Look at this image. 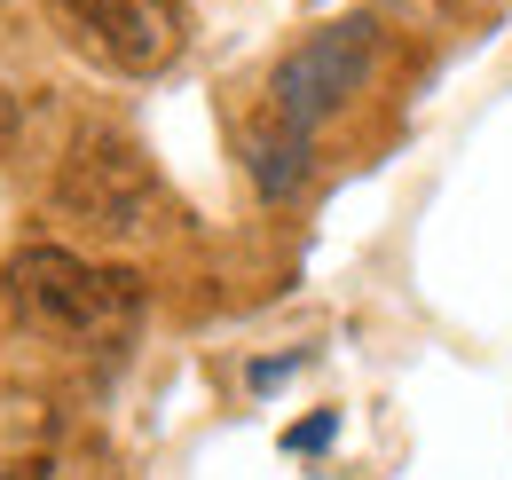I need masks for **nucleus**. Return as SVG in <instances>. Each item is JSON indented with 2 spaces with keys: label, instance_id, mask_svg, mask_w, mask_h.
Returning a JSON list of instances; mask_svg holds the SVG:
<instances>
[{
  "label": "nucleus",
  "instance_id": "1",
  "mask_svg": "<svg viewBox=\"0 0 512 480\" xmlns=\"http://www.w3.org/2000/svg\"><path fill=\"white\" fill-rule=\"evenodd\" d=\"M0 292L16 307L24 331L64 339V347H111L142 323V276L127 268H95L64 244H24L0 268Z\"/></svg>",
  "mask_w": 512,
  "mask_h": 480
},
{
  "label": "nucleus",
  "instance_id": "2",
  "mask_svg": "<svg viewBox=\"0 0 512 480\" xmlns=\"http://www.w3.org/2000/svg\"><path fill=\"white\" fill-rule=\"evenodd\" d=\"M371 56H379V24H371V16H339V24L308 32L292 56L276 63L268 111H276L284 126H300V134H316V126L371 79Z\"/></svg>",
  "mask_w": 512,
  "mask_h": 480
},
{
  "label": "nucleus",
  "instance_id": "3",
  "mask_svg": "<svg viewBox=\"0 0 512 480\" xmlns=\"http://www.w3.org/2000/svg\"><path fill=\"white\" fill-rule=\"evenodd\" d=\"M56 16L71 24V40L87 56H103L127 79H150L182 56L190 0H56Z\"/></svg>",
  "mask_w": 512,
  "mask_h": 480
},
{
  "label": "nucleus",
  "instance_id": "4",
  "mask_svg": "<svg viewBox=\"0 0 512 480\" xmlns=\"http://www.w3.org/2000/svg\"><path fill=\"white\" fill-rule=\"evenodd\" d=\"M56 197H64L71 213H87L95 229L127 237V229H150L158 181H150V166L134 158V142H119V134H87V142L71 150L64 181H56Z\"/></svg>",
  "mask_w": 512,
  "mask_h": 480
},
{
  "label": "nucleus",
  "instance_id": "5",
  "mask_svg": "<svg viewBox=\"0 0 512 480\" xmlns=\"http://www.w3.org/2000/svg\"><path fill=\"white\" fill-rule=\"evenodd\" d=\"M308 142L316 134H300V126H284L276 111L245 134V166H253V189L268 197V205H284L300 181H308Z\"/></svg>",
  "mask_w": 512,
  "mask_h": 480
},
{
  "label": "nucleus",
  "instance_id": "6",
  "mask_svg": "<svg viewBox=\"0 0 512 480\" xmlns=\"http://www.w3.org/2000/svg\"><path fill=\"white\" fill-rule=\"evenodd\" d=\"M323 441H331V418H308L300 433H292V449H323Z\"/></svg>",
  "mask_w": 512,
  "mask_h": 480
},
{
  "label": "nucleus",
  "instance_id": "7",
  "mask_svg": "<svg viewBox=\"0 0 512 480\" xmlns=\"http://www.w3.org/2000/svg\"><path fill=\"white\" fill-rule=\"evenodd\" d=\"M8 134H16V95L0 87V142H8Z\"/></svg>",
  "mask_w": 512,
  "mask_h": 480
}]
</instances>
